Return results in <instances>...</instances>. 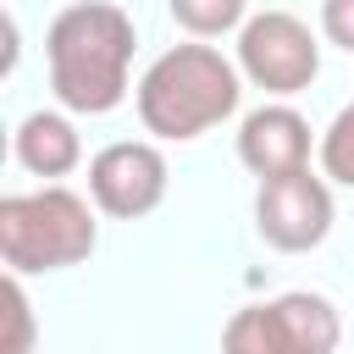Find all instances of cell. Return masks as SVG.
<instances>
[{
  "mask_svg": "<svg viewBox=\"0 0 354 354\" xmlns=\"http://www.w3.org/2000/svg\"><path fill=\"white\" fill-rule=\"evenodd\" d=\"M133 17L111 0H77L66 11H55L50 33H44V55H50V88L66 111L77 116H105L127 100V77H133Z\"/></svg>",
  "mask_w": 354,
  "mask_h": 354,
  "instance_id": "6da1fadb",
  "label": "cell"
},
{
  "mask_svg": "<svg viewBox=\"0 0 354 354\" xmlns=\"http://www.w3.org/2000/svg\"><path fill=\"white\" fill-rule=\"evenodd\" d=\"M243 100V72L216 44H171L138 77V122L155 138L188 144L221 127Z\"/></svg>",
  "mask_w": 354,
  "mask_h": 354,
  "instance_id": "7a4b0ae2",
  "label": "cell"
},
{
  "mask_svg": "<svg viewBox=\"0 0 354 354\" xmlns=\"http://www.w3.org/2000/svg\"><path fill=\"white\" fill-rule=\"evenodd\" d=\"M100 243L94 210L83 194L44 183L33 194H6L0 199V254L11 271H66L88 260Z\"/></svg>",
  "mask_w": 354,
  "mask_h": 354,
  "instance_id": "3957f363",
  "label": "cell"
},
{
  "mask_svg": "<svg viewBox=\"0 0 354 354\" xmlns=\"http://www.w3.org/2000/svg\"><path fill=\"white\" fill-rule=\"evenodd\" d=\"M337 337V304L299 288L266 304H243L221 332V354H332Z\"/></svg>",
  "mask_w": 354,
  "mask_h": 354,
  "instance_id": "277c9868",
  "label": "cell"
},
{
  "mask_svg": "<svg viewBox=\"0 0 354 354\" xmlns=\"http://www.w3.org/2000/svg\"><path fill=\"white\" fill-rule=\"evenodd\" d=\"M238 72L266 94H299L321 72V44L293 11H260L238 28Z\"/></svg>",
  "mask_w": 354,
  "mask_h": 354,
  "instance_id": "5b68a950",
  "label": "cell"
},
{
  "mask_svg": "<svg viewBox=\"0 0 354 354\" xmlns=\"http://www.w3.org/2000/svg\"><path fill=\"white\" fill-rule=\"evenodd\" d=\"M254 227L282 254H304V249L326 243V232H332V188H326V177H315L310 166L282 171V177H260Z\"/></svg>",
  "mask_w": 354,
  "mask_h": 354,
  "instance_id": "8992f818",
  "label": "cell"
},
{
  "mask_svg": "<svg viewBox=\"0 0 354 354\" xmlns=\"http://www.w3.org/2000/svg\"><path fill=\"white\" fill-rule=\"evenodd\" d=\"M88 199L116 216L138 221L166 199V155L149 138H116L88 160Z\"/></svg>",
  "mask_w": 354,
  "mask_h": 354,
  "instance_id": "52a82bcc",
  "label": "cell"
},
{
  "mask_svg": "<svg viewBox=\"0 0 354 354\" xmlns=\"http://www.w3.org/2000/svg\"><path fill=\"white\" fill-rule=\"evenodd\" d=\"M238 160L254 177H282V171L310 166V122L282 100L249 111L243 127H238Z\"/></svg>",
  "mask_w": 354,
  "mask_h": 354,
  "instance_id": "ba28073f",
  "label": "cell"
},
{
  "mask_svg": "<svg viewBox=\"0 0 354 354\" xmlns=\"http://www.w3.org/2000/svg\"><path fill=\"white\" fill-rule=\"evenodd\" d=\"M11 149H17V166L33 171V177H44V183L66 177L83 160V138H77V127H72L66 111H33V116H22Z\"/></svg>",
  "mask_w": 354,
  "mask_h": 354,
  "instance_id": "9c48e42d",
  "label": "cell"
},
{
  "mask_svg": "<svg viewBox=\"0 0 354 354\" xmlns=\"http://www.w3.org/2000/svg\"><path fill=\"white\" fill-rule=\"evenodd\" d=\"M166 11L177 17V28H188L194 39H221L232 28H243L249 0H166Z\"/></svg>",
  "mask_w": 354,
  "mask_h": 354,
  "instance_id": "30bf717a",
  "label": "cell"
},
{
  "mask_svg": "<svg viewBox=\"0 0 354 354\" xmlns=\"http://www.w3.org/2000/svg\"><path fill=\"white\" fill-rule=\"evenodd\" d=\"M321 171L343 188H354V105H343L321 133Z\"/></svg>",
  "mask_w": 354,
  "mask_h": 354,
  "instance_id": "8fae6325",
  "label": "cell"
},
{
  "mask_svg": "<svg viewBox=\"0 0 354 354\" xmlns=\"http://www.w3.org/2000/svg\"><path fill=\"white\" fill-rule=\"evenodd\" d=\"M6 343L0 354H33V299L22 288V271H6Z\"/></svg>",
  "mask_w": 354,
  "mask_h": 354,
  "instance_id": "7c38bea8",
  "label": "cell"
},
{
  "mask_svg": "<svg viewBox=\"0 0 354 354\" xmlns=\"http://www.w3.org/2000/svg\"><path fill=\"white\" fill-rule=\"evenodd\" d=\"M321 33L326 44L354 55V0H321Z\"/></svg>",
  "mask_w": 354,
  "mask_h": 354,
  "instance_id": "4fadbf2b",
  "label": "cell"
}]
</instances>
